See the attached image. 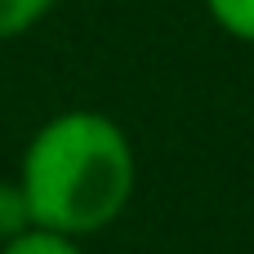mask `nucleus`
Segmentation results:
<instances>
[{
	"instance_id": "obj_1",
	"label": "nucleus",
	"mask_w": 254,
	"mask_h": 254,
	"mask_svg": "<svg viewBox=\"0 0 254 254\" xmlns=\"http://www.w3.org/2000/svg\"><path fill=\"white\" fill-rule=\"evenodd\" d=\"M40 228L89 237L121 219L134 196V147L103 112H63L45 121L18 174Z\"/></svg>"
},
{
	"instance_id": "obj_2",
	"label": "nucleus",
	"mask_w": 254,
	"mask_h": 254,
	"mask_svg": "<svg viewBox=\"0 0 254 254\" xmlns=\"http://www.w3.org/2000/svg\"><path fill=\"white\" fill-rule=\"evenodd\" d=\"M0 254H85V250H80L76 237H67V232H54V228L31 223L27 232H18L13 241H4Z\"/></svg>"
},
{
	"instance_id": "obj_5",
	"label": "nucleus",
	"mask_w": 254,
	"mask_h": 254,
	"mask_svg": "<svg viewBox=\"0 0 254 254\" xmlns=\"http://www.w3.org/2000/svg\"><path fill=\"white\" fill-rule=\"evenodd\" d=\"M205 9L228 36L254 45V0H205Z\"/></svg>"
},
{
	"instance_id": "obj_3",
	"label": "nucleus",
	"mask_w": 254,
	"mask_h": 254,
	"mask_svg": "<svg viewBox=\"0 0 254 254\" xmlns=\"http://www.w3.org/2000/svg\"><path fill=\"white\" fill-rule=\"evenodd\" d=\"M31 223H36V219H31V205H27L22 183L0 179V246H4V241H13L18 232H27Z\"/></svg>"
},
{
	"instance_id": "obj_4",
	"label": "nucleus",
	"mask_w": 254,
	"mask_h": 254,
	"mask_svg": "<svg viewBox=\"0 0 254 254\" xmlns=\"http://www.w3.org/2000/svg\"><path fill=\"white\" fill-rule=\"evenodd\" d=\"M49 9H54V0H0V40L31 31Z\"/></svg>"
}]
</instances>
